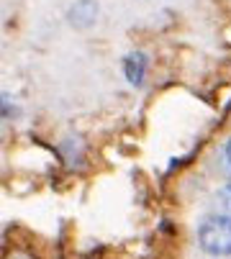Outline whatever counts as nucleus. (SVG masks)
I'll return each instance as SVG.
<instances>
[{"label": "nucleus", "instance_id": "nucleus-1", "mask_svg": "<svg viewBox=\"0 0 231 259\" xmlns=\"http://www.w3.org/2000/svg\"><path fill=\"white\" fill-rule=\"evenodd\" d=\"M198 244L206 254L231 256V218L228 215H208L198 226Z\"/></svg>", "mask_w": 231, "mask_h": 259}, {"label": "nucleus", "instance_id": "nucleus-2", "mask_svg": "<svg viewBox=\"0 0 231 259\" xmlns=\"http://www.w3.org/2000/svg\"><path fill=\"white\" fill-rule=\"evenodd\" d=\"M67 18H69V26L74 28H90L98 18V3L95 0H77V3L69 6Z\"/></svg>", "mask_w": 231, "mask_h": 259}, {"label": "nucleus", "instance_id": "nucleus-3", "mask_svg": "<svg viewBox=\"0 0 231 259\" xmlns=\"http://www.w3.org/2000/svg\"><path fill=\"white\" fill-rule=\"evenodd\" d=\"M146 67H149V57H146L144 52H131V54H126V59H124V75H126V80H129L134 88H139V85L144 82Z\"/></svg>", "mask_w": 231, "mask_h": 259}, {"label": "nucleus", "instance_id": "nucleus-4", "mask_svg": "<svg viewBox=\"0 0 231 259\" xmlns=\"http://www.w3.org/2000/svg\"><path fill=\"white\" fill-rule=\"evenodd\" d=\"M223 152H226V159H228V164H231V139L226 141V149H223Z\"/></svg>", "mask_w": 231, "mask_h": 259}, {"label": "nucleus", "instance_id": "nucleus-5", "mask_svg": "<svg viewBox=\"0 0 231 259\" xmlns=\"http://www.w3.org/2000/svg\"><path fill=\"white\" fill-rule=\"evenodd\" d=\"M228 193H231V182H228Z\"/></svg>", "mask_w": 231, "mask_h": 259}]
</instances>
